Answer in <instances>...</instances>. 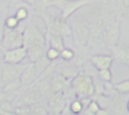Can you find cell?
Returning a JSON list of instances; mask_svg holds the SVG:
<instances>
[{"instance_id": "6da1fadb", "label": "cell", "mask_w": 129, "mask_h": 115, "mask_svg": "<svg viewBox=\"0 0 129 115\" xmlns=\"http://www.w3.org/2000/svg\"><path fill=\"white\" fill-rule=\"evenodd\" d=\"M23 46L27 50V59L30 63L45 55V39L39 29L32 23L27 24L23 30Z\"/></svg>"}, {"instance_id": "7a4b0ae2", "label": "cell", "mask_w": 129, "mask_h": 115, "mask_svg": "<svg viewBox=\"0 0 129 115\" xmlns=\"http://www.w3.org/2000/svg\"><path fill=\"white\" fill-rule=\"evenodd\" d=\"M72 88L80 97H89L95 93V84L89 76L84 74H78L73 79Z\"/></svg>"}, {"instance_id": "3957f363", "label": "cell", "mask_w": 129, "mask_h": 115, "mask_svg": "<svg viewBox=\"0 0 129 115\" xmlns=\"http://www.w3.org/2000/svg\"><path fill=\"white\" fill-rule=\"evenodd\" d=\"M23 45V35L22 30H20L18 27L16 28H4V35L1 42V48L3 50L19 47Z\"/></svg>"}, {"instance_id": "277c9868", "label": "cell", "mask_w": 129, "mask_h": 115, "mask_svg": "<svg viewBox=\"0 0 129 115\" xmlns=\"http://www.w3.org/2000/svg\"><path fill=\"white\" fill-rule=\"evenodd\" d=\"M71 30H72L74 41H75L76 45H78V46L87 45V43L90 39L91 29L85 21H83V20L75 21L72 25Z\"/></svg>"}, {"instance_id": "5b68a950", "label": "cell", "mask_w": 129, "mask_h": 115, "mask_svg": "<svg viewBox=\"0 0 129 115\" xmlns=\"http://www.w3.org/2000/svg\"><path fill=\"white\" fill-rule=\"evenodd\" d=\"M47 27V31L51 33H59L61 35H68L72 33V30L67 25L66 21L61 16H54V15H48L44 19Z\"/></svg>"}, {"instance_id": "8992f818", "label": "cell", "mask_w": 129, "mask_h": 115, "mask_svg": "<svg viewBox=\"0 0 129 115\" xmlns=\"http://www.w3.org/2000/svg\"><path fill=\"white\" fill-rule=\"evenodd\" d=\"M102 39L105 42V44L111 49H113L118 44V39H119V23H118V21L110 22L108 24V26L104 30Z\"/></svg>"}, {"instance_id": "52a82bcc", "label": "cell", "mask_w": 129, "mask_h": 115, "mask_svg": "<svg viewBox=\"0 0 129 115\" xmlns=\"http://www.w3.org/2000/svg\"><path fill=\"white\" fill-rule=\"evenodd\" d=\"M26 58H27V50L22 45L19 47H14L4 50L3 62L5 64L17 65V64H21L23 60Z\"/></svg>"}, {"instance_id": "ba28073f", "label": "cell", "mask_w": 129, "mask_h": 115, "mask_svg": "<svg viewBox=\"0 0 129 115\" xmlns=\"http://www.w3.org/2000/svg\"><path fill=\"white\" fill-rule=\"evenodd\" d=\"M27 65H20V64L10 65V64L4 63L3 64V72H2V84H3V86L12 80L20 78L21 73L23 72V70L25 69V67Z\"/></svg>"}, {"instance_id": "9c48e42d", "label": "cell", "mask_w": 129, "mask_h": 115, "mask_svg": "<svg viewBox=\"0 0 129 115\" xmlns=\"http://www.w3.org/2000/svg\"><path fill=\"white\" fill-rule=\"evenodd\" d=\"M38 78V74L33 66L32 63L28 64L25 69L23 70V72L21 73L20 75V82H21V86L22 88L24 87H27V86H30L32 83H34Z\"/></svg>"}, {"instance_id": "30bf717a", "label": "cell", "mask_w": 129, "mask_h": 115, "mask_svg": "<svg viewBox=\"0 0 129 115\" xmlns=\"http://www.w3.org/2000/svg\"><path fill=\"white\" fill-rule=\"evenodd\" d=\"M66 106L63 92L53 93V96L50 98L48 102V113L50 114H59L61 110Z\"/></svg>"}, {"instance_id": "8fae6325", "label": "cell", "mask_w": 129, "mask_h": 115, "mask_svg": "<svg viewBox=\"0 0 129 115\" xmlns=\"http://www.w3.org/2000/svg\"><path fill=\"white\" fill-rule=\"evenodd\" d=\"M89 2V0H78V1H66L62 0L61 6H62V10H61V18H63L64 20L73 13L75 12V10H77L78 8L84 6L85 4H87ZM60 4L58 5V7L60 6Z\"/></svg>"}, {"instance_id": "7c38bea8", "label": "cell", "mask_w": 129, "mask_h": 115, "mask_svg": "<svg viewBox=\"0 0 129 115\" xmlns=\"http://www.w3.org/2000/svg\"><path fill=\"white\" fill-rule=\"evenodd\" d=\"M114 59L119 62L120 64H123L127 67H129V46L125 43H118L114 48Z\"/></svg>"}, {"instance_id": "4fadbf2b", "label": "cell", "mask_w": 129, "mask_h": 115, "mask_svg": "<svg viewBox=\"0 0 129 115\" xmlns=\"http://www.w3.org/2000/svg\"><path fill=\"white\" fill-rule=\"evenodd\" d=\"M113 60H114L113 55L96 54L91 58V63L99 71V70H103V69H110V67L113 63Z\"/></svg>"}, {"instance_id": "5bb4252c", "label": "cell", "mask_w": 129, "mask_h": 115, "mask_svg": "<svg viewBox=\"0 0 129 115\" xmlns=\"http://www.w3.org/2000/svg\"><path fill=\"white\" fill-rule=\"evenodd\" d=\"M69 84H68V79H66L62 75L60 74H56L55 76H53L50 85H49V89L52 93H56V92H64L66 89L68 88Z\"/></svg>"}, {"instance_id": "9a60e30c", "label": "cell", "mask_w": 129, "mask_h": 115, "mask_svg": "<svg viewBox=\"0 0 129 115\" xmlns=\"http://www.w3.org/2000/svg\"><path fill=\"white\" fill-rule=\"evenodd\" d=\"M40 91L38 89H30L22 98V102L21 104H24V105H27V106H30V105H33L35 103H37L40 99Z\"/></svg>"}, {"instance_id": "2e32d148", "label": "cell", "mask_w": 129, "mask_h": 115, "mask_svg": "<svg viewBox=\"0 0 129 115\" xmlns=\"http://www.w3.org/2000/svg\"><path fill=\"white\" fill-rule=\"evenodd\" d=\"M49 33V45L50 47H53L55 49H57L59 52L63 47V39H62V35L59 34V33H51V32H48Z\"/></svg>"}, {"instance_id": "e0dca14e", "label": "cell", "mask_w": 129, "mask_h": 115, "mask_svg": "<svg viewBox=\"0 0 129 115\" xmlns=\"http://www.w3.org/2000/svg\"><path fill=\"white\" fill-rule=\"evenodd\" d=\"M20 88H22V86H21V82H20V79L18 78V79H15V80H12V81H10V82H8V83H6L1 89L9 96L10 94H12V93H15V92H17Z\"/></svg>"}, {"instance_id": "ac0fdd59", "label": "cell", "mask_w": 129, "mask_h": 115, "mask_svg": "<svg viewBox=\"0 0 129 115\" xmlns=\"http://www.w3.org/2000/svg\"><path fill=\"white\" fill-rule=\"evenodd\" d=\"M52 61H49L47 58H46V55H43V56H41L40 59H38V60H36L35 62H33L32 64H33V66H34V68H35V70H36V72H37V74H38V76L44 71V69L51 63Z\"/></svg>"}, {"instance_id": "d6986e66", "label": "cell", "mask_w": 129, "mask_h": 115, "mask_svg": "<svg viewBox=\"0 0 129 115\" xmlns=\"http://www.w3.org/2000/svg\"><path fill=\"white\" fill-rule=\"evenodd\" d=\"M13 15L21 22V21L25 20L28 17V9H27V7L25 5L24 6H20L19 8H17L15 10V12H14Z\"/></svg>"}, {"instance_id": "ffe728a7", "label": "cell", "mask_w": 129, "mask_h": 115, "mask_svg": "<svg viewBox=\"0 0 129 115\" xmlns=\"http://www.w3.org/2000/svg\"><path fill=\"white\" fill-rule=\"evenodd\" d=\"M20 21L14 16V15H8L4 19V25L9 28H16L19 26Z\"/></svg>"}, {"instance_id": "44dd1931", "label": "cell", "mask_w": 129, "mask_h": 115, "mask_svg": "<svg viewBox=\"0 0 129 115\" xmlns=\"http://www.w3.org/2000/svg\"><path fill=\"white\" fill-rule=\"evenodd\" d=\"M114 88H115V90H116L118 93H121V94L129 93V80H127V81H122V82L118 83Z\"/></svg>"}, {"instance_id": "7402d4cb", "label": "cell", "mask_w": 129, "mask_h": 115, "mask_svg": "<svg viewBox=\"0 0 129 115\" xmlns=\"http://www.w3.org/2000/svg\"><path fill=\"white\" fill-rule=\"evenodd\" d=\"M99 77L104 82H110L112 80V73L110 72V69L99 70Z\"/></svg>"}, {"instance_id": "603a6c76", "label": "cell", "mask_w": 129, "mask_h": 115, "mask_svg": "<svg viewBox=\"0 0 129 115\" xmlns=\"http://www.w3.org/2000/svg\"><path fill=\"white\" fill-rule=\"evenodd\" d=\"M71 111L73 112V113H75V114H79V113H81L82 112V110H83V103H82V101H80V100H75V101H73L72 103H71Z\"/></svg>"}, {"instance_id": "cb8c5ba5", "label": "cell", "mask_w": 129, "mask_h": 115, "mask_svg": "<svg viewBox=\"0 0 129 115\" xmlns=\"http://www.w3.org/2000/svg\"><path fill=\"white\" fill-rule=\"evenodd\" d=\"M75 55V52L74 50L70 49V48H62L59 52V56L64 60V61H71Z\"/></svg>"}, {"instance_id": "d4e9b609", "label": "cell", "mask_w": 129, "mask_h": 115, "mask_svg": "<svg viewBox=\"0 0 129 115\" xmlns=\"http://www.w3.org/2000/svg\"><path fill=\"white\" fill-rule=\"evenodd\" d=\"M99 5L106 11H110L114 7V0H97Z\"/></svg>"}, {"instance_id": "484cf974", "label": "cell", "mask_w": 129, "mask_h": 115, "mask_svg": "<svg viewBox=\"0 0 129 115\" xmlns=\"http://www.w3.org/2000/svg\"><path fill=\"white\" fill-rule=\"evenodd\" d=\"M45 55L49 61H55L59 56V51L53 47H49L48 49H46Z\"/></svg>"}, {"instance_id": "4316f807", "label": "cell", "mask_w": 129, "mask_h": 115, "mask_svg": "<svg viewBox=\"0 0 129 115\" xmlns=\"http://www.w3.org/2000/svg\"><path fill=\"white\" fill-rule=\"evenodd\" d=\"M8 2L9 1H7V0H0V20L4 19L6 17L4 10L8 11Z\"/></svg>"}, {"instance_id": "83f0119b", "label": "cell", "mask_w": 129, "mask_h": 115, "mask_svg": "<svg viewBox=\"0 0 129 115\" xmlns=\"http://www.w3.org/2000/svg\"><path fill=\"white\" fill-rule=\"evenodd\" d=\"M100 110V106L99 104L96 102V101H91L88 105V111L91 113V114H97L98 111Z\"/></svg>"}, {"instance_id": "f1b7e54d", "label": "cell", "mask_w": 129, "mask_h": 115, "mask_svg": "<svg viewBox=\"0 0 129 115\" xmlns=\"http://www.w3.org/2000/svg\"><path fill=\"white\" fill-rule=\"evenodd\" d=\"M4 19H5V18H4ZM4 19L0 20V47H1V42H2L3 35H4V28H5V25H4Z\"/></svg>"}, {"instance_id": "f546056e", "label": "cell", "mask_w": 129, "mask_h": 115, "mask_svg": "<svg viewBox=\"0 0 129 115\" xmlns=\"http://www.w3.org/2000/svg\"><path fill=\"white\" fill-rule=\"evenodd\" d=\"M7 97H8V95L2 90V89H0V103L2 102V101H4V100H6L7 99Z\"/></svg>"}, {"instance_id": "4dcf8cb0", "label": "cell", "mask_w": 129, "mask_h": 115, "mask_svg": "<svg viewBox=\"0 0 129 115\" xmlns=\"http://www.w3.org/2000/svg\"><path fill=\"white\" fill-rule=\"evenodd\" d=\"M121 3H122V5H123V7H124L125 9L129 8V0H122Z\"/></svg>"}, {"instance_id": "1f68e13d", "label": "cell", "mask_w": 129, "mask_h": 115, "mask_svg": "<svg viewBox=\"0 0 129 115\" xmlns=\"http://www.w3.org/2000/svg\"><path fill=\"white\" fill-rule=\"evenodd\" d=\"M54 0H41V3L43 5H51V3L53 2Z\"/></svg>"}, {"instance_id": "d6a6232c", "label": "cell", "mask_w": 129, "mask_h": 115, "mask_svg": "<svg viewBox=\"0 0 129 115\" xmlns=\"http://www.w3.org/2000/svg\"><path fill=\"white\" fill-rule=\"evenodd\" d=\"M3 54H4V50L0 47V60L1 61H3Z\"/></svg>"}, {"instance_id": "836d02e7", "label": "cell", "mask_w": 129, "mask_h": 115, "mask_svg": "<svg viewBox=\"0 0 129 115\" xmlns=\"http://www.w3.org/2000/svg\"><path fill=\"white\" fill-rule=\"evenodd\" d=\"M125 15H126V16H129V8L126 9V11H125Z\"/></svg>"}, {"instance_id": "e575fe53", "label": "cell", "mask_w": 129, "mask_h": 115, "mask_svg": "<svg viewBox=\"0 0 129 115\" xmlns=\"http://www.w3.org/2000/svg\"><path fill=\"white\" fill-rule=\"evenodd\" d=\"M23 1H25V2H27V3H32L34 0H23Z\"/></svg>"}, {"instance_id": "d590c367", "label": "cell", "mask_w": 129, "mask_h": 115, "mask_svg": "<svg viewBox=\"0 0 129 115\" xmlns=\"http://www.w3.org/2000/svg\"><path fill=\"white\" fill-rule=\"evenodd\" d=\"M127 110H128V111H129V101H128V102H127Z\"/></svg>"}]
</instances>
